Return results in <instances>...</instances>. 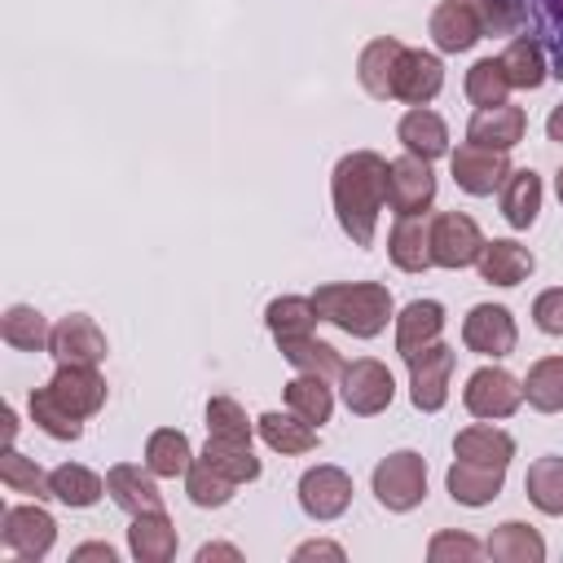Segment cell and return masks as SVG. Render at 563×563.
Here are the masks:
<instances>
[{"label":"cell","mask_w":563,"mask_h":563,"mask_svg":"<svg viewBox=\"0 0 563 563\" xmlns=\"http://www.w3.org/2000/svg\"><path fill=\"white\" fill-rule=\"evenodd\" d=\"M255 431H260V440H264L268 449H277V453H312V449L321 444L317 427L303 422L299 413H277V409H268V413L255 418Z\"/></svg>","instance_id":"4316f807"},{"label":"cell","mask_w":563,"mask_h":563,"mask_svg":"<svg viewBox=\"0 0 563 563\" xmlns=\"http://www.w3.org/2000/svg\"><path fill=\"white\" fill-rule=\"evenodd\" d=\"M449 167H453L457 189H466V194H475V198H488V194L501 189L506 176L515 172L510 158H506V150H488V145H475V141L457 145L453 158H449Z\"/></svg>","instance_id":"30bf717a"},{"label":"cell","mask_w":563,"mask_h":563,"mask_svg":"<svg viewBox=\"0 0 563 563\" xmlns=\"http://www.w3.org/2000/svg\"><path fill=\"white\" fill-rule=\"evenodd\" d=\"M158 475L150 466H132V462H119L106 471V493L119 510L128 515H145V510H163V493L154 484Z\"/></svg>","instance_id":"ac0fdd59"},{"label":"cell","mask_w":563,"mask_h":563,"mask_svg":"<svg viewBox=\"0 0 563 563\" xmlns=\"http://www.w3.org/2000/svg\"><path fill=\"white\" fill-rule=\"evenodd\" d=\"M484 554L497 559V563H541L545 559V541L532 523H519V519H506L493 528V537L484 541Z\"/></svg>","instance_id":"484cf974"},{"label":"cell","mask_w":563,"mask_h":563,"mask_svg":"<svg viewBox=\"0 0 563 563\" xmlns=\"http://www.w3.org/2000/svg\"><path fill=\"white\" fill-rule=\"evenodd\" d=\"M48 334H53V325H48L44 312H35L31 303H13V308H4V317H0V339H4L9 347H18V352H44V347H48Z\"/></svg>","instance_id":"e575fe53"},{"label":"cell","mask_w":563,"mask_h":563,"mask_svg":"<svg viewBox=\"0 0 563 563\" xmlns=\"http://www.w3.org/2000/svg\"><path fill=\"white\" fill-rule=\"evenodd\" d=\"M466 97L479 106H501L510 97V79L501 70V57H479L471 70H466Z\"/></svg>","instance_id":"ee69618b"},{"label":"cell","mask_w":563,"mask_h":563,"mask_svg":"<svg viewBox=\"0 0 563 563\" xmlns=\"http://www.w3.org/2000/svg\"><path fill=\"white\" fill-rule=\"evenodd\" d=\"M523 493L541 515H563V457H537L523 475Z\"/></svg>","instance_id":"d590c367"},{"label":"cell","mask_w":563,"mask_h":563,"mask_svg":"<svg viewBox=\"0 0 563 563\" xmlns=\"http://www.w3.org/2000/svg\"><path fill=\"white\" fill-rule=\"evenodd\" d=\"M484 251V233L466 211H435L431 216V260L440 268H471Z\"/></svg>","instance_id":"ba28073f"},{"label":"cell","mask_w":563,"mask_h":563,"mask_svg":"<svg viewBox=\"0 0 563 563\" xmlns=\"http://www.w3.org/2000/svg\"><path fill=\"white\" fill-rule=\"evenodd\" d=\"M330 198H334L339 229L356 246H369L374 229H378V211L387 202V158L374 150L343 154L334 163V176H330Z\"/></svg>","instance_id":"6da1fadb"},{"label":"cell","mask_w":563,"mask_h":563,"mask_svg":"<svg viewBox=\"0 0 563 563\" xmlns=\"http://www.w3.org/2000/svg\"><path fill=\"white\" fill-rule=\"evenodd\" d=\"M75 418H92L106 405V378L97 374V365H57V374L44 383Z\"/></svg>","instance_id":"2e32d148"},{"label":"cell","mask_w":563,"mask_h":563,"mask_svg":"<svg viewBox=\"0 0 563 563\" xmlns=\"http://www.w3.org/2000/svg\"><path fill=\"white\" fill-rule=\"evenodd\" d=\"M541 211V176L532 167H515L501 185V216L510 229H528Z\"/></svg>","instance_id":"f546056e"},{"label":"cell","mask_w":563,"mask_h":563,"mask_svg":"<svg viewBox=\"0 0 563 563\" xmlns=\"http://www.w3.org/2000/svg\"><path fill=\"white\" fill-rule=\"evenodd\" d=\"M387 255L405 273H427L431 260V216H396L387 233Z\"/></svg>","instance_id":"ffe728a7"},{"label":"cell","mask_w":563,"mask_h":563,"mask_svg":"<svg viewBox=\"0 0 563 563\" xmlns=\"http://www.w3.org/2000/svg\"><path fill=\"white\" fill-rule=\"evenodd\" d=\"M264 321H268V330H273V339L282 343V339H299V334H317V321H321V308H317V299H308V295H282V299H273V303L264 308Z\"/></svg>","instance_id":"4dcf8cb0"},{"label":"cell","mask_w":563,"mask_h":563,"mask_svg":"<svg viewBox=\"0 0 563 563\" xmlns=\"http://www.w3.org/2000/svg\"><path fill=\"white\" fill-rule=\"evenodd\" d=\"M0 484L9 488V493H22V497H53V484H48V471H40V462L35 457H26V453H18L13 444L4 449V457H0Z\"/></svg>","instance_id":"ab89813d"},{"label":"cell","mask_w":563,"mask_h":563,"mask_svg":"<svg viewBox=\"0 0 563 563\" xmlns=\"http://www.w3.org/2000/svg\"><path fill=\"white\" fill-rule=\"evenodd\" d=\"M70 559H106V563H114L119 554H114V545L110 541H84V545H75V554Z\"/></svg>","instance_id":"681fc988"},{"label":"cell","mask_w":563,"mask_h":563,"mask_svg":"<svg viewBox=\"0 0 563 563\" xmlns=\"http://www.w3.org/2000/svg\"><path fill=\"white\" fill-rule=\"evenodd\" d=\"M202 457H207L220 475H229L233 484H251V479H260V457L251 453V444H238V440H211V435H207Z\"/></svg>","instance_id":"b9f144b4"},{"label":"cell","mask_w":563,"mask_h":563,"mask_svg":"<svg viewBox=\"0 0 563 563\" xmlns=\"http://www.w3.org/2000/svg\"><path fill=\"white\" fill-rule=\"evenodd\" d=\"M211 559H233V563H238L242 550H238V545H220V541H216V545H202V550H198V563H211Z\"/></svg>","instance_id":"f907efd6"},{"label":"cell","mask_w":563,"mask_h":563,"mask_svg":"<svg viewBox=\"0 0 563 563\" xmlns=\"http://www.w3.org/2000/svg\"><path fill=\"white\" fill-rule=\"evenodd\" d=\"M277 347H282V356H286L299 374H321V378H339V374H343V356H339V347H330V343L317 339V334L282 339Z\"/></svg>","instance_id":"836d02e7"},{"label":"cell","mask_w":563,"mask_h":563,"mask_svg":"<svg viewBox=\"0 0 563 563\" xmlns=\"http://www.w3.org/2000/svg\"><path fill=\"white\" fill-rule=\"evenodd\" d=\"M251 431H255V422L246 418V409H242L233 396H211V400H207V435H211V440L251 444Z\"/></svg>","instance_id":"7bdbcfd3"},{"label":"cell","mask_w":563,"mask_h":563,"mask_svg":"<svg viewBox=\"0 0 563 563\" xmlns=\"http://www.w3.org/2000/svg\"><path fill=\"white\" fill-rule=\"evenodd\" d=\"M523 132H528V114H523V106H510V101L479 106L466 123V141L488 145V150H515L523 141Z\"/></svg>","instance_id":"e0dca14e"},{"label":"cell","mask_w":563,"mask_h":563,"mask_svg":"<svg viewBox=\"0 0 563 563\" xmlns=\"http://www.w3.org/2000/svg\"><path fill=\"white\" fill-rule=\"evenodd\" d=\"M532 321L541 334H563V286H550L532 299Z\"/></svg>","instance_id":"7dc6e473"},{"label":"cell","mask_w":563,"mask_h":563,"mask_svg":"<svg viewBox=\"0 0 563 563\" xmlns=\"http://www.w3.org/2000/svg\"><path fill=\"white\" fill-rule=\"evenodd\" d=\"M479 554H484V545L471 532H435L431 545H427L431 563H475Z\"/></svg>","instance_id":"f6af8a7d"},{"label":"cell","mask_w":563,"mask_h":563,"mask_svg":"<svg viewBox=\"0 0 563 563\" xmlns=\"http://www.w3.org/2000/svg\"><path fill=\"white\" fill-rule=\"evenodd\" d=\"M444 88V66L435 53L422 48H405L396 62V79H391V97L405 106H427L435 92Z\"/></svg>","instance_id":"5bb4252c"},{"label":"cell","mask_w":563,"mask_h":563,"mask_svg":"<svg viewBox=\"0 0 563 563\" xmlns=\"http://www.w3.org/2000/svg\"><path fill=\"white\" fill-rule=\"evenodd\" d=\"M233 479L229 475H220L207 457H194V466L185 471V493H189V501L194 506H202V510H216V506H229L233 501Z\"/></svg>","instance_id":"60d3db41"},{"label":"cell","mask_w":563,"mask_h":563,"mask_svg":"<svg viewBox=\"0 0 563 563\" xmlns=\"http://www.w3.org/2000/svg\"><path fill=\"white\" fill-rule=\"evenodd\" d=\"M48 352L57 365H101L106 361V334L92 317L84 312H70L53 325L48 334Z\"/></svg>","instance_id":"4fadbf2b"},{"label":"cell","mask_w":563,"mask_h":563,"mask_svg":"<svg viewBox=\"0 0 563 563\" xmlns=\"http://www.w3.org/2000/svg\"><path fill=\"white\" fill-rule=\"evenodd\" d=\"M312 299L321 308V321L339 325L352 339H374L396 317L391 290L383 282H325V286H317Z\"/></svg>","instance_id":"7a4b0ae2"},{"label":"cell","mask_w":563,"mask_h":563,"mask_svg":"<svg viewBox=\"0 0 563 563\" xmlns=\"http://www.w3.org/2000/svg\"><path fill=\"white\" fill-rule=\"evenodd\" d=\"M128 550H132V559H136V563H167V559L176 554V528H172L167 510L132 515Z\"/></svg>","instance_id":"cb8c5ba5"},{"label":"cell","mask_w":563,"mask_h":563,"mask_svg":"<svg viewBox=\"0 0 563 563\" xmlns=\"http://www.w3.org/2000/svg\"><path fill=\"white\" fill-rule=\"evenodd\" d=\"M0 541H4L9 554L35 563V559H44V554L53 550V541H57V519L40 506V497L26 501V506H4V510H0Z\"/></svg>","instance_id":"277c9868"},{"label":"cell","mask_w":563,"mask_h":563,"mask_svg":"<svg viewBox=\"0 0 563 563\" xmlns=\"http://www.w3.org/2000/svg\"><path fill=\"white\" fill-rule=\"evenodd\" d=\"M453 361H457L453 347H444L440 339L409 356V400H413V409H422V413L444 409V400H449V378H453Z\"/></svg>","instance_id":"9c48e42d"},{"label":"cell","mask_w":563,"mask_h":563,"mask_svg":"<svg viewBox=\"0 0 563 563\" xmlns=\"http://www.w3.org/2000/svg\"><path fill=\"white\" fill-rule=\"evenodd\" d=\"M369 484H374L378 506L405 515V510H413L427 497V457L413 453V449H396V453H387L374 466V479Z\"/></svg>","instance_id":"3957f363"},{"label":"cell","mask_w":563,"mask_h":563,"mask_svg":"<svg viewBox=\"0 0 563 563\" xmlns=\"http://www.w3.org/2000/svg\"><path fill=\"white\" fill-rule=\"evenodd\" d=\"M299 506L308 519H339L352 506V475L343 466H312L299 475Z\"/></svg>","instance_id":"7c38bea8"},{"label":"cell","mask_w":563,"mask_h":563,"mask_svg":"<svg viewBox=\"0 0 563 563\" xmlns=\"http://www.w3.org/2000/svg\"><path fill=\"white\" fill-rule=\"evenodd\" d=\"M295 559H343V545H334V541H303V545H295Z\"/></svg>","instance_id":"c3c4849f"},{"label":"cell","mask_w":563,"mask_h":563,"mask_svg":"<svg viewBox=\"0 0 563 563\" xmlns=\"http://www.w3.org/2000/svg\"><path fill=\"white\" fill-rule=\"evenodd\" d=\"M462 343L471 352H479V356H493V361L510 356L515 343H519V330H515L510 308H501V303H475L466 312V321H462Z\"/></svg>","instance_id":"8fae6325"},{"label":"cell","mask_w":563,"mask_h":563,"mask_svg":"<svg viewBox=\"0 0 563 563\" xmlns=\"http://www.w3.org/2000/svg\"><path fill=\"white\" fill-rule=\"evenodd\" d=\"M339 383H343V405H347L356 418L383 413V409L391 405V396H396L391 369H387L383 361H374V356H356L352 365H343Z\"/></svg>","instance_id":"52a82bcc"},{"label":"cell","mask_w":563,"mask_h":563,"mask_svg":"<svg viewBox=\"0 0 563 563\" xmlns=\"http://www.w3.org/2000/svg\"><path fill=\"white\" fill-rule=\"evenodd\" d=\"M145 466H150L158 479H176V475H185V471L194 466V444H189V435L176 431V427H158V431H150V440H145Z\"/></svg>","instance_id":"f1b7e54d"},{"label":"cell","mask_w":563,"mask_h":563,"mask_svg":"<svg viewBox=\"0 0 563 563\" xmlns=\"http://www.w3.org/2000/svg\"><path fill=\"white\" fill-rule=\"evenodd\" d=\"M501 484H506V466H484V462H466V457H457L444 475V488L457 506H488V501H497Z\"/></svg>","instance_id":"44dd1931"},{"label":"cell","mask_w":563,"mask_h":563,"mask_svg":"<svg viewBox=\"0 0 563 563\" xmlns=\"http://www.w3.org/2000/svg\"><path fill=\"white\" fill-rule=\"evenodd\" d=\"M286 409L299 413V418L312 422V427L330 422V413H334L330 378H321V374H295V378L286 383Z\"/></svg>","instance_id":"d6a6232c"},{"label":"cell","mask_w":563,"mask_h":563,"mask_svg":"<svg viewBox=\"0 0 563 563\" xmlns=\"http://www.w3.org/2000/svg\"><path fill=\"white\" fill-rule=\"evenodd\" d=\"M501 70H506L510 88H541L545 84V53H541V44L528 40V35L510 40L506 53H501Z\"/></svg>","instance_id":"f35d334b"},{"label":"cell","mask_w":563,"mask_h":563,"mask_svg":"<svg viewBox=\"0 0 563 563\" xmlns=\"http://www.w3.org/2000/svg\"><path fill=\"white\" fill-rule=\"evenodd\" d=\"M26 409H31V422L44 435H53V440H79L84 435V418H75L48 387H35L31 400H26Z\"/></svg>","instance_id":"74e56055"},{"label":"cell","mask_w":563,"mask_h":563,"mask_svg":"<svg viewBox=\"0 0 563 563\" xmlns=\"http://www.w3.org/2000/svg\"><path fill=\"white\" fill-rule=\"evenodd\" d=\"M396 141L405 145V154H418V158H440V154H449V128H444V119L435 114V110H427V106H413V110H405V119L396 123Z\"/></svg>","instance_id":"7402d4cb"},{"label":"cell","mask_w":563,"mask_h":563,"mask_svg":"<svg viewBox=\"0 0 563 563\" xmlns=\"http://www.w3.org/2000/svg\"><path fill=\"white\" fill-rule=\"evenodd\" d=\"M453 457L484 462V466H510V457H515V440H510L501 427L475 422V427H462V431L453 435Z\"/></svg>","instance_id":"83f0119b"},{"label":"cell","mask_w":563,"mask_h":563,"mask_svg":"<svg viewBox=\"0 0 563 563\" xmlns=\"http://www.w3.org/2000/svg\"><path fill=\"white\" fill-rule=\"evenodd\" d=\"M400 53H405V44L391 40V35H378V40H369V44L361 48V57H356V79H361V88H365L369 97H378V101L391 97V79H396Z\"/></svg>","instance_id":"d4e9b609"},{"label":"cell","mask_w":563,"mask_h":563,"mask_svg":"<svg viewBox=\"0 0 563 563\" xmlns=\"http://www.w3.org/2000/svg\"><path fill=\"white\" fill-rule=\"evenodd\" d=\"M471 4H475V13H479L484 31H493V35L515 31L519 18H523V4H519V0H471Z\"/></svg>","instance_id":"bcb514c9"},{"label":"cell","mask_w":563,"mask_h":563,"mask_svg":"<svg viewBox=\"0 0 563 563\" xmlns=\"http://www.w3.org/2000/svg\"><path fill=\"white\" fill-rule=\"evenodd\" d=\"M435 202V172L418 154H400L387 163V207L396 216H427Z\"/></svg>","instance_id":"8992f818"},{"label":"cell","mask_w":563,"mask_h":563,"mask_svg":"<svg viewBox=\"0 0 563 563\" xmlns=\"http://www.w3.org/2000/svg\"><path fill=\"white\" fill-rule=\"evenodd\" d=\"M48 484H53V497H57L62 506H70V510H88V506H97L101 493H106V479H101L97 471L79 466V462L53 466V471H48Z\"/></svg>","instance_id":"1f68e13d"},{"label":"cell","mask_w":563,"mask_h":563,"mask_svg":"<svg viewBox=\"0 0 563 563\" xmlns=\"http://www.w3.org/2000/svg\"><path fill=\"white\" fill-rule=\"evenodd\" d=\"M440 330H444V308L435 299H413L396 317V352L409 361L413 352H422L427 343H435Z\"/></svg>","instance_id":"603a6c76"},{"label":"cell","mask_w":563,"mask_h":563,"mask_svg":"<svg viewBox=\"0 0 563 563\" xmlns=\"http://www.w3.org/2000/svg\"><path fill=\"white\" fill-rule=\"evenodd\" d=\"M523 400L537 413H559L563 409V356H541L528 378H523Z\"/></svg>","instance_id":"8d00e7d4"},{"label":"cell","mask_w":563,"mask_h":563,"mask_svg":"<svg viewBox=\"0 0 563 563\" xmlns=\"http://www.w3.org/2000/svg\"><path fill=\"white\" fill-rule=\"evenodd\" d=\"M554 189H559V202H563V167H559V176H554Z\"/></svg>","instance_id":"db71d44e"},{"label":"cell","mask_w":563,"mask_h":563,"mask_svg":"<svg viewBox=\"0 0 563 563\" xmlns=\"http://www.w3.org/2000/svg\"><path fill=\"white\" fill-rule=\"evenodd\" d=\"M475 268H479V277L493 282V286H519V282L532 277L537 255H532L523 242H515V238H493V242H484Z\"/></svg>","instance_id":"d6986e66"},{"label":"cell","mask_w":563,"mask_h":563,"mask_svg":"<svg viewBox=\"0 0 563 563\" xmlns=\"http://www.w3.org/2000/svg\"><path fill=\"white\" fill-rule=\"evenodd\" d=\"M427 31H431V40H435L440 53H466V48L479 44L484 22H479V13H475L471 0H444V4L431 9Z\"/></svg>","instance_id":"9a60e30c"},{"label":"cell","mask_w":563,"mask_h":563,"mask_svg":"<svg viewBox=\"0 0 563 563\" xmlns=\"http://www.w3.org/2000/svg\"><path fill=\"white\" fill-rule=\"evenodd\" d=\"M462 405L471 418H484V422L510 418L523 405V383L501 365H479L462 387Z\"/></svg>","instance_id":"5b68a950"},{"label":"cell","mask_w":563,"mask_h":563,"mask_svg":"<svg viewBox=\"0 0 563 563\" xmlns=\"http://www.w3.org/2000/svg\"><path fill=\"white\" fill-rule=\"evenodd\" d=\"M4 435H9V444H13V435H18V413L4 405Z\"/></svg>","instance_id":"f5cc1de1"},{"label":"cell","mask_w":563,"mask_h":563,"mask_svg":"<svg viewBox=\"0 0 563 563\" xmlns=\"http://www.w3.org/2000/svg\"><path fill=\"white\" fill-rule=\"evenodd\" d=\"M545 136H550V141H563V101L550 110V119H545Z\"/></svg>","instance_id":"816d5d0a"}]
</instances>
